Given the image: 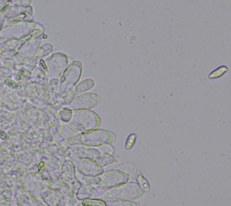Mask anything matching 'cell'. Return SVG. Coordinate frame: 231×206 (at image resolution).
<instances>
[{"label":"cell","instance_id":"obj_1","mask_svg":"<svg viewBox=\"0 0 231 206\" xmlns=\"http://www.w3.org/2000/svg\"><path fill=\"white\" fill-rule=\"evenodd\" d=\"M145 194V192L138 184L135 183H129L117 188L105 192V195L110 198L122 199H136Z\"/></svg>","mask_w":231,"mask_h":206},{"label":"cell","instance_id":"obj_2","mask_svg":"<svg viewBox=\"0 0 231 206\" xmlns=\"http://www.w3.org/2000/svg\"><path fill=\"white\" fill-rule=\"evenodd\" d=\"M129 180V175L122 171H112L105 173L102 177V183L105 186H115L123 184Z\"/></svg>","mask_w":231,"mask_h":206},{"label":"cell","instance_id":"obj_3","mask_svg":"<svg viewBox=\"0 0 231 206\" xmlns=\"http://www.w3.org/2000/svg\"><path fill=\"white\" fill-rule=\"evenodd\" d=\"M117 169L128 175L130 180H133L136 176V168L133 163H126L120 165L117 167Z\"/></svg>","mask_w":231,"mask_h":206},{"label":"cell","instance_id":"obj_4","mask_svg":"<svg viewBox=\"0 0 231 206\" xmlns=\"http://www.w3.org/2000/svg\"><path fill=\"white\" fill-rule=\"evenodd\" d=\"M137 180L138 186L144 192H149L150 189V186H149V183L147 180L142 174H139L138 175Z\"/></svg>","mask_w":231,"mask_h":206},{"label":"cell","instance_id":"obj_5","mask_svg":"<svg viewBox=\"0 0 231 206\" xmlns=\"http://www.w3.org/2000/svg\"><path fill=\"white\" fill-rule=\"evenodd\" d=\"M110 206H142L141 204L133 201H112Z\"/></svg>","mask_w":231,"mask_h":206},{"label":"cell","instance_id":"obj_6","mask_svg":"<svg viewBox=\"0 0 231 206\" xmlns=\"http://www.w3.org/2000/svg\"><path fill=\"white\" fill-rule=\"evenodd\" d=\"M226 71H227V68H226L225 66H222V67H220V68H218L217 70L214 71V72H212L210 76L212 75V76L215 75V76H214L213 78L219 77L220 76H222L223 74H224ZM212 77H210V78H211Z\"/></svg>","mask_w":231,"mask_h":206},{"label":"cell","instance_id":"obj_7","mask_svg":"<svg viewBox=\"0 0 231 206\" xmlns=\"http://www.w3.org/2000/svg\"><path fill=\"white\" fill-rule=\"evenodd\" d=\"M136 136L135 134H131L129 136V138H128L127 141H129L130 143L127 147H126L127 149H130V148H131L133 147V146L134 145V144L136 142Z\"/></svg>","mask_w":231,"mask_h":206}]
</instances>
